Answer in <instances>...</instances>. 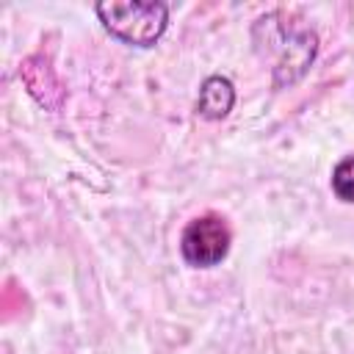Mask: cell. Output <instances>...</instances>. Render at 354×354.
<instances>
[{
  "label": "cell",
  "instance_id": "obj_1",
  "mask_svg": "<svg viewBox=\"0 0 354 354\" xmlns=\"http://www.w3.org/2000/svg\"><path fill=\"white\" fill-rule=\"evenodd\" d=\"M254 50L263 58H271V83L274 88H285L299 83L318 55V36L315 30L290 22L285 11H271L260 17L252 28Z\"/></svg>",
  "mask_w": 354,
  "mask_h": 354
},
{
  "label": "cell",
  "instance_id": "obj_2",
  "mask_svg": "<svg viewBox=\"0 0 354 354\" xmlns=\"http://www.w3.org/2000/svg\"><path fill=\"white\" fill-rule=\"evenodd\" d=\"M102 28L130 44V47H155L169 28V6L158 0H105L94 6Z\"/></svg>",
  "mask_w": 354,
  "mask_h": 354
},
{
  "label": "cell",
  "instance_id": "obj_3",
  "mask_svg": "<svg viewBox=\"0 0 354 354\" xmlns=\"http://www.w3.org/2000/svg\"><path fill=\"white\" fill-rule=\"evenodd\" d=\"M232 243V230L224 216L202 213L191 218L180 235V254L194 268H213L218 266Z\"/></svg>",
  "mask_w": 354,
  "mask_h": 354
},
{
  "label": "cell",
  "instance_id": "obj_4",
  "mask_svg": "<svg viewBox=\"0 0 354 354\" xmlns=\"http://www.w3.org/2000/svg\"><path fill=\"white\" fill-rule=\"evenodd\" d=\"M19 80L28 88V94L44 108V111H61L66 102V86L58 80L53 64L47 55L33 53L19 64Z\"/></svg>",
  "mask_w": 354,
  "mask_h": 354
},
{
  "label": "cell",
  "instance_id": "obj_5",
  "mask_svg": "<svg viewBox=\"0 0 354 354\" xmlns=\"http://www.w3.org/2000/svg\"><path fill=\"white\" fill-rule=\"evenodd\" d=\"M235 105V86L230 77L224 75H210L202 80L199 86V97H196V113L202 119H224Z\"/></svg>",
  "mask_w": 354,
  "mask_h": 354
},
{
  "label": "cell",
  "instance_id": "obj_6",
  "mask_svg": "<svg viewBox=\"0 0 354 354\" xmlns=\"http://www.w3.org/2000/svg\"><path fill=\"white\" fill-rule=\"evenodd\" d=\"M332 191L343 202H354V155L343 158L332 169Z\"/></svg>",
  "mask_w": 354,
  "mask_h": 354
}]
</instances>
